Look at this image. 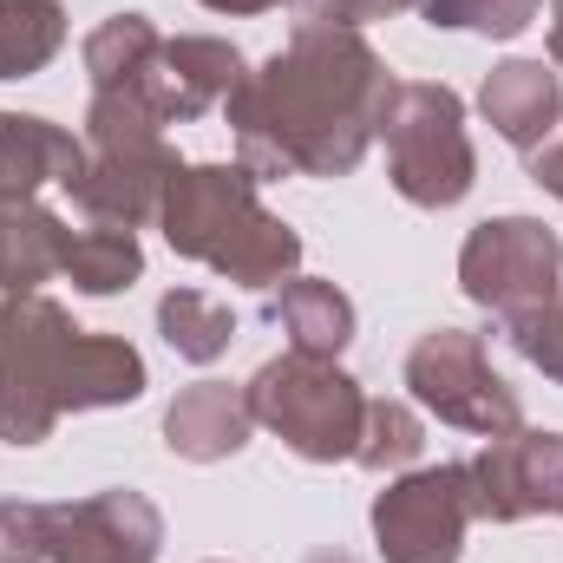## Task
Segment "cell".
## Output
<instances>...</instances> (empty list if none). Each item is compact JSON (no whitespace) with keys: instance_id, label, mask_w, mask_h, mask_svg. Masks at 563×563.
I'll list each match as a JSON object with an SVG mask.
<instances>
[{"instance_id":"26","label":"cell","mask_w":563,"mask_h":563,"mask_svg":"<svg viewBox=\"0 0 563 563\" xmlns=\"http://www.w3.org/2000/svg\"><path fill=\"white\" fill-rule=\"evenodd\" d=\"M505 341H511L544 380L563 387V295L544 301V308H531V314H518V321H505Z\"/></svg>"},{"instance_id":"13","label":"cell","mask_w":563,"mask_h":563,"mask_svg":"<svg viewBox=\"0 0 563 563\" xmlns=\"http://www.w3.org/2000/svg\"><path fill=\"white\" fill-rule=\"evenodd\" d=\"M478 112H485V125L511 151L531 157L538 144L558 139V125H563L558 66H544V59H505V66H492L485 86H478Z\"/></svg>"},{"instance_id":"4","label":"cell","mask_w":563,"mask_h":563,"mask_svg":"<svg viewBox=\"0 0 563 563\" xmlns=\"http://www.w3.org/2000/svg\"><path fill=\"white\" fill-rule=\"evenodd\" d=\"M256 426H269L282 445L308 465H334L361 452V426H367V394L341 361L321 354H276L256 367V380L243 387Z\"/></svg>"},{"instance_id":"2","label":"cell","mask_w":563,"mask_h":563,"mask_svg":"<svg viewBox=\"0 0 563 563\" xmlns=\"http://www.w3.org/2000/svg\"><path fill=\"white\" fill-rule=\"evenodd\" d=\"M263 177L243 164H177L157 230L184 263H203L243 288H282L301 269V236L263 210Z\"/></svg>"},{"instance_id":"23","label":"cell","mask_w":563,"mask_h":563,"mask_svg":"<svg viewBox=\"0 0 563 563\" xmlns=\"http://www.w3.org/2000/svg\"><path fill=\"white\" fill-rule=\"evenodd\" d=\"M420 445H426V426L407 400H367V426H361L354 465H367V472H407L420 459Z\"/></svg>"},{"instance_id":"28","label":"cell","mask_w":563,"mask_h":563,"mask_svg":"<svg viewBox=\"0 0 563 563\" xmlns=\"http://www.w3.org/2000/svg\"><path fill=\"white\" fill-rule=\"evenodd\" d=\"M531 184H538V190H551V197L563 203V132L551 144H538V151H531Z\"/></svg>"},{"instance_id":"27","label":"cell","mask_w":563,"mask_h":563,"mask_svg":"<svg viewBox=\"0 0 563 563\" xmlns=\"http://www.w3.org/2000/svg\"><path fill=\"white\" fill-rule=\"evenodd\" d=\"M328 20H341V26H367V20H394V13H407V7H420V0H314Z\"/></svg>"},{"instance_id":"30","label":"cell","mask_w":563,"mask_h":563,"mask_svg":"<svg viewBox=\"0 0 563 563\" xmlns=\"http://www.w3.org/2000/svg\"><path fill=\"white\" fill-rule=\"evenodd\" d=\"M551 66L563 73V0H551Z\"/></svg>"},{"instance_id":"6","label":"cell","mask_w":563,"mask_h":563,"mask_svg":"<svg viewBox=\"0 0 563 563\" xmlns=\"http://www.w3.org/2000/svg\"><path fill=\"white\" fill-rule=\"evenodd\" d=\"M73 314L53 295H0V439L40 445L53 439L59 413V374L73 347Z\"/></svg>"},{"instance_id":"20","label":"cell","mask_w":563,"mask_h":563,"mask_svg":"<svg viewBox=\"0 0 563 563\" xmlns=\"http://www.w3.org/2000/svg\"><path fill=\"white\" fill-rule=\"evenodd\" d=\"M157 334L170 341L177 361L210 367V361L230 354V341H236V314H230V301H217V295H203V288H170V295L157 301Z\"/></svg>"},{"instance_id":"12","label":"cell","mask_w":563,"mask_h":563,"mask_svg":"<svg viewBox=\"0 0 563 563\" xmlns=\"http://www.w3.org/2000/svg\"><path fill=\"white\" fill-rule=\"evenodd\" d=\"M243 79H250V66H243V53L230 40H217V33H177V40H164L151 99H157L164 125H190L210 106H223Z\"/></svg>"},{"instance_id":"29","label":"cell","mask_w":563,"mask_h":563,"mask_svg":"<svg viewBox=\"0 0 563 563\" xmlns=\"http://www.w3.org/2000/svg\"><path fill=\"white\" fill-rule=\"evenodd\" d=\"M203 7H210V13H236V20H243V13H269V7H288V0H203Z\"/></svg>"},{"instance_id":"9","label":"cell","mask_w":563,"mask_h":563,"mask_svg":"<svg viewBox=\"0 0 563 563\" xmlns=\"http://www.w3.org/2000/svg\"><path fill=\"white\" fill-rule=\"evenodd\" d=\"M472 518V465L400 472L374 498V544L387 563H459Z\"/></svg>"},{"instance_id":"10","label":"cell","mask_w":563,"mask_h":563,"mask_svg":"<svg viewBox=\"0 0 563 563\" xmlns=\"http://www.w3.org/2000/svg\"><path fill=\"white\" fill-rule=\"evenodd\" d=\"M472 511L492 525L563 518V432H498L472 459Z\"/></svg>"},{"instance_id":"18","label":"cell","mask_w":563,"mask_h":563,"mask_svg":"<svg viewBox=\"0 0 563 563\" xmlns=\"http://www.w3.org/2000/svg\"><path fill=\"white\" fill-rule=\"evenodd\" d=\"M269 314L282 321V334H288L295 354L341 361V347L354 341V301H347L334 282L288 276L282 288H269Z\"/></svg>"},{"instance_id":"14","label":"cell","mask_w":563,"mask_h":563,"mask_svg":"<svg viewBox=\"0 0 563 563\" xmlns=\"http://www.w3.org/2000/svg\"><path fill=\"white\" fill-rule=\"evenodd\" d=\"M256 432V413H250V394L230 387V380H190L170 413H164V445L190 465H217V459H236Z\"/></svg>"},{"instance_id":"24","label":"cell","mask_w":563,"mask_h":563,"mask_svg":"<svg viewBox=\"0 0 563 563\" xmlns=\"http://www.w3.org/2000/svg\"><path fill=\"white\" fill-rule=\"evenodd\" d=\"M426 26H445V33H492V40H511L538 20L544 0H420Z\"/></svg>"},{"instance_id":"31","label":"cell","mask_w":563,"mask_h":563,"mask_svg":"<svg viewBox=\"0 0 563 563\" xmlns=\"http://www.w3.org/2000/svg\"><path fill=\"white\" fill-rule=\"evenodd\" d=\"M308 563H354V558H347V551H334V544H328V551H308Z\"/></svg>"},{"instance_id":"22","label":"cell","mask_w":563,"mask_h":563,"mask_svg":"<svg viewBox=\"0 0 563 563\" xmlns=\"http://www.w3.org/2000/svg\"><path fill=\"white\" fill-rule=\"evenodd\" d=\"M66 46L59 0H0V79H33Z\"/></svg>"},{"instance_id":"19","label":"cell","mask_w":563,"mask_h":563,"mask_svg":"<svg viewBox=\"0 0 563 563\" xmlns=\"http://www.w3.org/2000/svg\"><path fill=\"white\" fill-rule=\"evenodd\" d=\"M157 59H164V33L144 13H112V20H99L86 33V79H92V92H151Z\"/></svg>"},{"instance_id":"17","label":"cell","mask_w":563,"mask_h":563,"mask_svg":"<svg viewBox=\"0 0 563 563\" xmlns=\"http://www.w3.org/2000/svg\"><path fill=\"white\" fill-rule=\"evenodd\" d=\"M66 223L40 197L0 190V295H40V282L66 269Z\"/></svg>"},{"instance_id":"1","label":"cell","mask_w":563,"mask_h":563,"mask_svg":"<svg viewBox=\"0 0 563 563\" xmlns=\"http://www.w3.org/2000/svg\"><path fill=\"white\" fill-rule=\"evenodd\" d=\"M400 79L361 40V26L328 20L314 0L295 13L288 46L269 53L223 106L256 177H347L380 139Z\"/></svg>"},{"instance_id":"16","label":"cell","mask_w":563,"mask_h":563,"mask_svg":"<svg viewBox=\"0 0 563 563\" xmlns=\"http://www.w3.org/2000/svg\"><path fill=\"white\" fill-rule=\"evenodd\" d=\"M79 170H86V139L33 112H0V190L7 197H40V184H73Z\"/></svg>"},{"instance_id":"25","label":"cell","mask_w":563,"mask_h":563,"mask_svg":"<svg viewBox=\"0 0 563 563\" xmlns=\"http://www.w3.org/2000/svg\"><path fill=\"white\" fill-rule=\"evenodd\" d=\"M53 558V505L0 498V563H46Z\"/></svg>"},{"instance_id":"3","label":"cell","mask_w":563,"mask_h":563,"mask_svg":"<svg viewBox=\"0 0 563 563\" xmlns=\"http://www.w3.org/2000/svg\"><path fill=\"white\" fill-rule=\"evenodd\" d=\"M177 177V151L164 139V112L151 92H92L86 106V170L66 184L92 223L144 230L164 210Z\"/></svg>"},{"instance_id":"5","label":"cell","mask_w":563,"mask_h":563,"mask_svg":"<svg viewBox=\"0 0 563 563\" xmlns=\"http://www.w3.org/2000/svg\"><path fill=\"white\" fill-rule=\"evenodd\" d=\"M387 139V177L413 210H452L465 203L478 157L465 139V99L439 79H413L394 92V112L380 125Z\"/></svg>"},{"instance_id":"15","label":"cell","mask_w":563,"mask_h":563,"mask_svg":"<svg viewBox=\"0 0 563 563\" xmlns=\"http://www.w3.org/2000/svg\"><path fill=\"white\" fill-rule=\"evenodd\" d=\"M144 394V354L119 334H73L66 374H59V413H99V407H132Z\"/></svg>"},{"instance_id":"11","label":"cell","mask_w":563,"mask_h":563,"mask_svg":"<svg viewBox=\"0 0 563 563\" xmlns=\"http://www.w3.org/2000/svg\"><path fill=\"white\" fill-rule=\"evenodd\" d=\"M164 518L144 492H92L79 505H53V558L46 563H157Z\"/></svg>"},{"instance_id":"21","label":"cell","mask_w":563,"mask_h":563,"mask_svg":"<svg viewBox=\"0 0 563 563\" xmlns=\"http://www.w3.org/2000/svg\"><path fill=\"white\" fill-rule=\"evenodd\" d=\"M79 295H119L144 276V250L139 230H119V223H92V230H73L66 236V269Z\"/></svg>"},{"instance_id":"8","label":"cell","mask_w":563,"mask_h":563,"mask_svg":"<svg viewBox=\"0 0 563 563\" xmlns=\"http://www.w3.org/2000/svg\"><path fill=\"white\" fill-rule=\"evenodd\" d=\"M407 394L420 400L426 413H439L459 432H478V439H498V432L525 426L518 394L492 367L485 341L465 334V328H432V334L413 341V354H407Z\"/></svg>"},{"instance_id":"7","label":"cell","mask_w":563,"mask_h":563,"mask_svg":"<svg viewBox=\"0 0 563 563\" xmlns=\"http://www.w3.org/2000/svg\"><path fill=\"white\" fill-rule=\"evenodd\" d=\"M459 288L498 328L563 295V243L538 217H492L459 250Z\"/></svg>"}]
</instances>
